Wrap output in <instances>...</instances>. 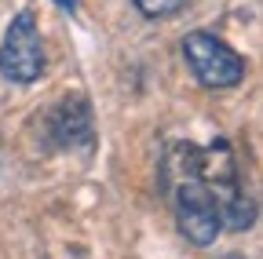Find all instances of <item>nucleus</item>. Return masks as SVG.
Wrapping results in <instances>:
<instances>
[{
	"mask_svg": "<svg viewBox=\"0 0 263 259\" xmlns=\"http://www.w3.org/2000/svg\"><path fill=\"white\" fill-rule=\"evenodd\" d=\"M176 219H179V230L190 245L205 248L219 237L223 230V201H219V190L197 175L194 168L183 165V179L176 186Z\"/></svg>",
	"mask_w": 263,
	"mask_h": 259,
	"instance_id": "nucleus-1",
	"label": "nucleus"
},
{
	"mask_svg": "<svg viewBox=\"0 0 263 259\" xmlns=\"http://www.w3.org/2000/svg\"><path fill=\"white\" fill-rule=\"evenodd\" d=\"M183 55L190 62L194 77L201 81L205 88H234L245 77V58L234 48H227L216 33H209V29H194V33H186Z\"/></svg>",
	"mask_w": 263,
	"mask_h": 259,
	"instance_id": "nucleus-2",
	"label": "nucleus"
},
{
	"mask_svg": "<svg viewBox=\"0 0 263 259\" xmlns=\"http://www.w3.org/2000/svg\"><path fill=\"white\" fill-rule=\"evenodd\" d=\"M0 73L18 84H33L44 73V41L29 11L15 15V22L8 26L4 48H0Z\"/></svg>",
	"mask_w": 263,
	"mask_h": 259,
	"instance_id": "nucleus-3",
	"label": "nucleus"
},
{
	"mask_svg": "<svg viewBox=\"0 0 263 259\" xmlns=\"http://www.w3.org/2000/svg\"><path fill=\"white\" fill-rule=\"evenodd\" d=\"M146 18H168V15H176V11H183L190 0H132Z\"/></svg>",
	"mask_w": 263,
	"mask_h": 259,
	"instance_id": "nucleus-4",
	"label": "nucleus"
},
{
	"mask_svg": "<svg viewBox=\"0 0 263 259\" xmlns=\"http://www.w3.org/2000/svg\"><path fill=\"white\" fill-rule=\"evenodd\" d=\"M55 4H59V8H70V11H73V8H77V0H55Z\"/></svg>",
	"mask_w": 263,
	"mask_h": 259,
	"instance_id": "nucleus-5",
	"label": "nucleus"
}]
</instances>
